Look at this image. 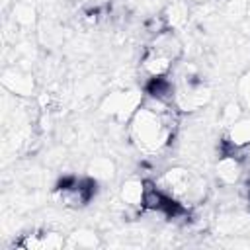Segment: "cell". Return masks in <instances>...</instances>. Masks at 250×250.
<instances>
[{"instance_id": "cell-1", "label": "cell", "mask_w": 250, "mask_h": 250, "mask_svg": "<svg viewBox=\"0 0 250 250\" xmlns=\"http://www.w3.org/2000/svg\"><path fill=\"white\" fill-rule=\"evenodd\" d=\"M180 115L182 113L176 104H168L145 94L141 107L127 123L129 141L139 152L154 156L172 145V139L178 131Z\"/></svg>"}, {"instance_id": "cell-2", "label": "cell", "mask_w": 250, "mask_h": 250, "mask_svg": "<svg viewBox=\"0 0 250 250\" xmlns=\"http://www.w3.org/2000/svg\"><path fill=\"white\" fill-rule=\"evenodd\" d=\"M156 184L180 205L191 209L203 203L207 195V182L188 166H172L166 168L158 178Z\"/></svg>"}, {"instance_id": "cell-3", "label": "cell", "mask_w": 250, "mask_h": 250, "mask_svg": "<svg viewBox=\"0 0 250 250\" xmlns=\"http://www.w3.org/2000/svg\"><path fill=\"white\" fill-rule=\"evenodd\" d=\"M174 82H176L174 104L180 109V113L199 111L211 102V88L207 86V82H203V78L195 72L193 66H188V70L178 78H174Z\"/></svg>"}, {"instance_id": "cell-4", "label": "cell", "mask_w": 250, "mask_h": 250, "mask_svg": "<svg viewBox=\"0 0 250 250\" xmlns=\"http://www.w3.org/2000/svg\"><path fill=\"white\" fill-rule=\"evenodd\" d=\"M145 98L143 90L137 88H123V90H113L105 94L100 102V113L104 117H109L117 123H129V119L135 115V111L141 107Z\"/></svg>"}, {"instance_id": "cell-5", "label": "cell", "mask_w": 250, "mask_h": 250, "mask_svg": "<svg viewBox=\"0 0 250 250\" xmlns=\"http://www.w3.org/2000/svg\"><path fill=\"white\" fill-rule=\"evenodd\" d=\"M98 189V182L92 180L90 176L84 178H64L57 188H55V197L62 207L68 209H82L86 207Z\"/></svg>"}, {"instance_id": "cell-6", "label": "cell", "mask_w": 250, "mask_h": 250, "mask_svg": "<svg viewBox=\"0 0 250 250\" xmlns=\"http://www.w3.org/2000/svg\"><path fill=\"white\" fill-rule=\"evenodd\" d=\"M14 246L23 250H59L66 246V236L53 229H39L21 234V238H18Z\"/></svg>"}, {"instance_id": "cell-7", "label": "cell", "mask_w": 250, "mask_h": 250, "mask_svg": "<svg viewBox=\"0 0 250 250\" xmlns=\"http://www.w3.org/2000/svg\"><path fill=\"white\" fill-rule=\"evenodd\" d=\"M246 172V162L240 152L234 150H223L217 164H215V176L223 186H236Z\"/></svg>"}, {"instance_id": "cell-8", "label": "cell", "mask_w": 250, "mask_h": 250, "mask_svg": "<svg viewBox=\"0 0 250 250\" xmlns=\"http://www.w3.org/2000/svg\"><path fill=\"white\" fill-rule=\"evenodd\" d=\"M250 146V113L240 115L236 121L225 127L223 133V150L240 152Z\"/></svg>"}, {"instance_id": "cell-9", "label": "cell", "mask_w": 250, "mask_h": 250, "mask_svg": "<svg viewBox=\"0 0 250 250\" xmlns=\"http://www.w3.org/2000/svg\"><path fill=\"white\" fill-rule=\"evenodd\" d=\"M2 86L14 94V96H20V98H27L35 92V80L33 76L23 70V68H18V66H10L2 72Z\"/></svg>"}, {"instance_id": "cell-10", "label": "cell", "mask_w": 250, "mask_h": 250, "mask_svg": "<svg viewBox=\"0 0 250 250\" xmlns=\"http://www.w3.org/2000/svg\"><path fill=\"white\" fill-rule=\"evenodd\" d=\"M176 62L170 61L168 57H164L162 53L150 49L148 45L145 47L143 51V57H141V72L146 80L150 78H158V76H168L172 72V66Z\"/></svg>"}, {"instance_id": "cell-11", "label": "cell", "mask_w": 250, "mask_h": 250, "mask_svg": "<svg viewBox=\"0 0 250 250\" xmlns=\"http://www.w3.org/2000/svg\"><path fill=\"white\" fill-rule=\"evenodd\" d=\"M143 197H145V180L141 178H129L119 188V203L125 209H131L141 215L143 209Z\"/></svg>"}, {"instance_id": "cell-12", "label": "cell", "mask_w": 250, "mask_h": 250, "mask_svg": "<svg viewBox=\"0 0 250 250\" xmlns=\"http://www.w3.org/2000/svg\"><path fill=\"white\" fill-rule=\"evenodd\" d=\"M160 16L166 23V29L178 31L189 21V4H188V0H172L162 10Z\"/></svg>"}, {"instance_id": "cell-13", "label": "cell", "mask_w": 250, "mask_h": 250, "mask_svg": "<svg viewBox=\"0 0 250 250\" xmlns=\"http://www.w3.org/2000/svg\"><path fill=\"white\" fill-rule=\"evenodd\" d=\"M115 174H117V168H115V162L109 156H96L88 162V168H86V176H90L98 184L113 180Z\"/></svg>"}, {"instance_id": "cell-14", "label": "cell", "mask_w": 250, "mask_h": 250, "mask_svg": "<svg viewBox=\"0 0 250 250\" xmlns=\"http://www.w3.org/2000/svg\"><path fill=\"white\" fill-rule=\"evenodd\" d=\"M102 242L94 230L80 229L66 236V248H98Z\"/></svg>"}, {"instance_id": "cell-15", "label": "cell", "mask_w": 250, "mask_h": 250, "mask_svg": "<svg viewBox=\"0 0 250 250\" xmlns=\"http://www.w3.org/2000/svg\"><path fill=\"white\" fill-rule=\"evenodd\" d=\"M12 20H14V23L20 25V27H29V25H33V21H35V8H33V4H29V2H25V0L16 2L14 8H12Z\"/></svg>"}, {"instance_id": "cell-16", "label": "cell", "mask_w": 250, "mask_h": 250, "mask_svg": "<svg viewBox=\"0 0 250 250\" xmlns=\"http://www.w3.org/2000/svg\"><path fill=\"white\" fill-rule=\"evenodd\" d=\"M236 92H238V102L240 105L250 113V66L240 74L238 84H236Z\"/></svg>"}, {"instance_id": "cell-17", "label": "cell", "mask_w": 250, "mask_h": 250, "mask_svg": "<svg viewBox=\"0 0 250 250\" xmlns=\"http://www.w3.org/2000/svg\"><path fill=\"white\" fill-rule=\"evenodd\" d=\"M246 113V109L240 105V102L238 100H232V102H229L223 109H221V123H223V127H227V125H230L232 121H236L240 115H244Z\"/></svg>"}, {"instance_id": "cell-18", "label": "cell", "mask_w": 250, "mask_h": 250, "mask_svg": "<svg viewBox=\"0 0 250 250\" xmlns=\"http://www.w3.org/2000/svg\"><path fill=\"white\" fill-rule=\"evenodd\" d=\"M76 4H78V6H82V8H90V6H94V4H96V0H76Z\"/></svg>"}, {"instance_id": "cell-19", "label": "cell", "mask_w": 250, "mask_h": 250, "mask_svg": "<svg viewBox=\"0 0 250 250\" xmlns=\"http://www.w3.org/2000/svg\"><path fill=\"white\" fill-rule=\"evenodd\" d=\"M191 2H195V4H205V2H209V0H191Z\"/></svg>"}]
</instances>
